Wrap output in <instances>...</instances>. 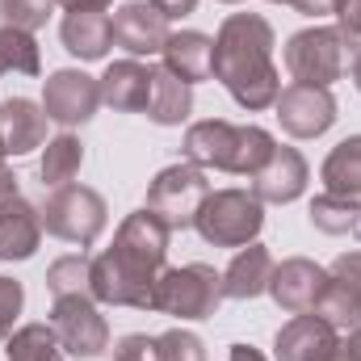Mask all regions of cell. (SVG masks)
Instances as JSON below:
<instances>
[{"label":"cell","mask_w":361,"mask_h":361,"mask_svg":"<svg viewBox=\"0 0 361 361\" xmlns=\"http://www.w3.org/2000/svg\"><path fill=\"white\" fill-rule=\"evenodd\" d=\"M273 25L261 13H231L214 38V80L235 97L240 109H269L281 92L273 68Z\"/></svg>","instance_id":"cell-1"},{"label":"cell","mask_w":361,"mask_h":361,"mask_svg":"<svg viewBox=\"0 0 361 361\" xmlns=\"http://www.w3.org/2000/svg\"><path fill=\"white\" fill-rule=\"evenodd\" d=\"M277 139L265 126H235L223 118H206L193 122L185 130V160L197 169H214V173H235V177H252L265 169V160L273 156Z\"/></svg>","instance_id":"cell-2"},{"label":"cell","mask_w":361,"mask_h":361,"mask_svg":"<svg viewBox=\"0 0 361 361\" xmlns=\"http://www.w3.org/2000/svg\"><path fill=\"white\" fill-rule=\"evenodd\" d=\"M160 265L126 252V248H109L92 261L89 269V294L105 307H135V311H152L156 302V281H160Z\"/></svg>","instance_id":"cell-3"},{"label":"cell","mask_w":361,"mask_h":361,"mask_svg":"<svg viewBox=\"0 0 361 361\" xmlns=\"http://www.w3.org/2000/svg\"><path fill=\"white\" fill-rule=\"evenodd\" d=\"M193 227L210 248H248L265 227V202L252 189H210Z\"/></svg>","instance_id":"cell-4"},{"label":"cell","mask_w":361,"mask_h":361,"mask_svg":"<svg viewBox=\"0 0 361 361\" xmlns=\"http://www.w3.org/2000/svg\"><path fill=\"white\" fill-rule=\"evenodd\" d=\"M345 55H349V42L332 25L298 30V34H290L286 51H281L294 85H315V89H332L345 76Z\"/></svg>","instance_id":"cell-5"},{"label":"cell","mask_w":361,"mask_h":361,"mask_svg":"<svg viewBox=\"0 0 361 361\" xmlns=\"http://www.w3.org/2000/svg\"><path fill=\"white\" fill-rule=\"evenodd\" d=\"M219 302H223V273H214L210 265H180L160 273L152 311L193 324V319H210Z\"/></svg>","instance_id":"cell-6"},{"label":"cell","mask_w":361,"mask_h":361,"mask_svg":"<svg viewBox=\"0 0 361 361\" xmlns=\"http://www.w3.org/2000/svg\"><path fill=\"white\" fill-rule=\"evenodd\" d=\"M38 214H42V231H51L63 244H80V248L97 244V235L109 223L105 197L97 189H89V185H63V189H55Z\"/></svg>","instance_id":"cell-7"},{"label":"cell","mask_w":361,"mask_h":361,"mask_svg":"<svg viewBox=\"0 0 361 361\" xmlns=\"http://www.w3.org/2000/svg\"><path fill=\"white\" fill-rule=\"evenodd\" d=\"M210 197V180H206V169L197 164H169L164 173H156V180L147 185V210L169 227V231H185L193 227L202 202Z\"/></svg>","instance_id":"cell-8"},{"label":"cell","mask_w":361,"mask_h":361,"mask_svg":"<svg viewBox=\"0 0 361 361\" xmlns=\"http://www.w3.org/2000/svg\"><path fill=\"white\" fill-rule=\"evenodd\" d=\"M59 336V349L72 357H101L109 349V324L97 307L92 294H63L51 302V319H47Z\"/></svg>","instance_id":"cell-9"},{"label":"cell","mask_w":361,"mask_h":361,"mask_svg":"<svg viewBox=\"0 0 361 361\" xmlns=\"http://www.w3.org/2000/svg\"><path fill=\"white\" fill-rule=\"evenodd\" d=\"M101 105V85L92 80L89 72L80 68H63V72H51L42 80V109L51 122L59 126H85Z\"/></svg>","instance_id":"cell-10"},{"label":"cell","mask_w":361,"mask_h":361,"mask_svg":"<svg viewBox=\"0 0 361 361\" xmlns=\"http://www.w3.org/2000/svg\"><path fill=\"white\" fill-rule=\"evenodd\" d=\"M273 109H277L281 130L294 139H319L336 122V97L328 89H315V85H286L277 92Z\"/></svg>","instance_id":"cell-11"},{"label":"cell","mask_w":361,"mask_h":361,"mask_svg":"<svg viewBox=\"0 0 361 361\" xmlns=\"http://www.w3.org/2000/svg\"><path fill=\"white\" fill-rule=\"evenodd\" d=\"M109 30H114V47H122L130 59H152V55H160L164 51V42H169V21L147 4V0H130V4H122L114 17H109Z\"/></svg>","instance_id":"cell-12"},{"label":"cell","mask_w":361,"mask_h":361,"mask_svg":"<svg viewBox=\"0 0 361 361\" xmlns=\"http://www.w3.org/2000/svg\"><path fill=\"white\" fill-rule=\"evenodd\" d=\"M324 286H328V269L324 265H315L307 257H290V261L273 265L269 298L286 315H307V311H315Z\"/></svg>","instance_id":"cell-13"},{"label":"cell","mask_w":361,"mask_h":361,"mask_svg":"<svg viewBox=\"0 0 361 361\" xmlns=\"http://www.w3.org/2000/svg\"><path fill=\"white\" fill-rule=\"evenodd\" d=\"M336 349H341V332L328 319H319L315 311L294 315L273 341V357L277 361H332Z\"/></svg>","instance_id":"cell-14"},{"label":"cell","mask_w":361,"mask_h":361,"mask_svg":"<svg viewBox=\"0 0 361 361\" xmlns=\"http://www.w3.org/2000/svg\"><path fill=\"white\" fill-rule=\"evenodd\" d=\"M252 193L261 197V202H277V206H286V202H294V197H302V189H307V160H302V152H294V147H273V156L265 160V169L261 173H252Z\"/></svg>","instance_id":"cell-15"},{"label":"cell","mask_w":361,"mask_h":361,"mask_svg":"<svg viewBox=\"0 0 361 361\" xmlns=\"http://www.w3.org/2000/svg\"><path fill=\"white\" fill-rule=\"evenodd\" d=\"M42 244V214L21 197H0V261H30Z\"/></svg>","instance_id":"cell-16"},{"label":"cell","mask_w":361,"mask_h":361,"mask_svg":"<svg viewBox=\"0 0 361 361\" xmlns=\"http://www.w3.org/2000/svg\"><path fill=\"white\" fill-rule=\"evenodd\" d=\"M47 109L34 105L30 97H8L0 101V143L4 156H25L47 143Z\"/></svg>","instance_id":"cell-17"},{"label":"cell","mask_w":361,"mask_h":361,"mask_svg":"<svg viewBox=\"0 0 361 361\" xmlns=\"http://www.w3.org/2000/svg\"><path fill=\"white\" fill-rule=\"evenodd\" d=\"M164 68L180 76L185 85H202V80H210L214 76V38L210 34H202V30H177V34H169V42H164Z\"/></svg>","instance_id":"cell-18"},{"label":"cell","mask_w":361,"mask_h":361,"mask_svg":"<svg viewBox=\"0 0 361 361\" xmlns=\"http://www.w3.org/2000/svg\"><path fill=\"white\" fill-rule=\"evenodd\" d=\"M97 85H101V101L109 109L139 114V109H147V97H152V68L139 59H118L105 68V76Z\"/></svg>","instance_id":"cell-19"},{"label":"cell","mask_w":361,"mask_h":361,"mask_svg":"<svg viewBox=\"0 0 361 361\" xmlns=\"http://www.w3.org/2000/svg\"><path fill=\"white\" fill-rule=\"evenodd\" d=\"M269 277H273V257L265 244H248L231 257V265L223 269V298H257L269 294Z\"/></svg>","instance_id":"cell-20"},{"label":"cell","mask_w":361,"mask_h":361,"mask_svg":"<svg viewBox=\"0 0 361 361\" xmlns=\"http://www.w3.org/2000/svg\"><path fill=\"white\" fill-rule=\"evenodd\" d=\"M169 235H173V231H169V227L147 210V206H143V210H135V214H126V219L118 223L114 244L164 269V261H169Z\"/></svg>","instance_id":"cell-21"},{"label":"cell","mask_w":361,"mask_h":361,"mask_svg":"<svg viewBox=\"0 0 361 361\" xmlns=\"http://www.w3.org/2000/svg\"><path fill=\"white\" fill-rule=\"evenodd\" d=\"M59 38L68 47V55H76L80 63H97L109 55L114 47V30L105 13H68L59 25Z\"/></svg>","instance_id":"cell-22"},{"label":"cell","mask_w":361,"mask_h":361,"mask_svg":"<svg viewBox=\"0 0 361 361\" xmlns=\"http://www.w3.org/2000/svg\"><path fill=\"white\" fill-rule=\"evenodd\" d=\"M193 114V85H185L169 68H152V97H147V118L156 126H180Z\"/></svg>","instance_id":"cell-23"},{"label":"cell","mask_w":361,"mask_h":361,"mask_svg":"<svg viewBox=\"0 0 361 361\" xmlns=\"http://www.w3.org/2000/svg\"><path fill=\"white\" fill-rule=\"evenodd\" d=\"M319 180H324V193H336V197H353L361 202V135L336 143L319 169Z\"/></svg>","instance_id":"cell-24"},{"label":"cell","mask_w":361,"mask_h":361,"mask_svg":"<svg viewBox=\"0 0 361 361\" xmlns=\"http://www.w3.org/2000/svg\"><path fill=\"white\" fill-rule=\"evenodd\" d=\"M80 164H85V147L76 135H55L47 139V152H42V164H38V177L47 189H63L80 177Z\"/></svg>","instance_id":"cell-25"},{"label":"cell","mask_w":361,"mask_h":361,"mask_svg":"<svg viewBox=\"0 0 361 361\" xmlns=\"http://www.w3.org/2000/svg\"><path fill=\"white\" fill-rule=\"evenodd\" d=\"M307 214H311V227L324 235H353L361 227V206L353 197H336V193H319Z\"/></svg>","instance_id":"cell-26"},{"label":"cell","mask_w":361,"mask_h":361,"mask_svg":"<svg viewBox=\"0 0 361 361\" xmlns=\"http://www.w3.org/2000/svg\"><path fill=\"white\" fill-rule=\"evenodd\" d=\"M4 353H8V361H63L59 336H55L51 324H25V328H17L4 341Z\"/></svg>","instance_id":"cell-27"},{"label":"cell","mask_w":361,"mask_h":361,"mask_svg":"<svg viewBox=\"0 0 361 361\" xmlns=\"http://www.w3.org/2000/svg\"><path fill=\"white\" fill-rule=\"evenodd\" d=\"M0 68L4 72H21V76H38L42 59H38V42L25 30L0 25Z\"/></svg>","instance_id":"cell-28"},{"label":"cell","mask_w":361,"mask_h":361,"mask_svg":"<svg viewBox=\"0 0 361 361\" xmlns=\"http://www.w3.org/2000/svg\"><path fill=\"white\" fill-rule=\"evenodd\" d=\"M315 315L328 319L336 332H353L361 324V302L353 294H345V290L328 277V286H324V294H319V302H315Z\"/></svg>","instance_id":"cell-29"},{"label":"cell","mask_w":361,"mask_h":361,"mask_svg":"<svg viewBox=\"0 0 361 361\" xmlns=\"http://www.w3.org/2000/svg\"><path fill=\"white\" fill-rule=\"evenodd\" d=\"M89 269H92V261L85 257V252L59 257V261L47 269V290H51V298H63V294H89Z\"/></svg>","instance_id":"cell-30"},{"label":"cell","mask_w":361,"mask_h":361,"mask_svg":"<svg viewBox=\"0 0 361 361\" xmlns=\"http://www.w3.org/2000/svg\"><path fill=\"white\" fill-rule=\"evenodd\" d=\"M55 8H59L55 0H0V17H4V25L25 30V34L42 30V25L51 21Z\"/></svg>","instance_id":"cell-31"},{"label":"cell","mask_w":361,"mask_h":361,"mask_svg":"<svg viewBox=\"0 0 361 361\" xmlns=\"http://www.w3.org/2000/svg\"><path fill=\"white\" fill-rule=\"evenodd\" d=\"M156 345H160V361H206L202 336H193L185 328H173V332L156 336Z\"/></svg>","instance_id":"cell-32"},{"label":"cell","mask_w":361,"mask_h":361,"mask_svg":"<svg viewBox=\"0 0 361 361\" xmlns=\"http://www.w3.org/2000/svg\"><path fill=\"white\" fill-rule=\"evenodd\" d=\"M21 307H25V290H21V281L0 277V341L13 336V324H17Z\"/></svg>","instance_id":"cell-33"},{"label":"cell","mask_w":361,"mask_h":361,"mask_svg":"<svg viewBox=\"0 0 361 361\" xmlns=\"http://www.w3.org/2000/svg\"><path fill=\"white\" fill-rule=\"evenodd\" d=\"M328 277H332L345 294H353V298L361 302V252H341V257L332 261Z\"/></svg>","instance_id":"cell-34"},{"label":"cell","mask_w":361,"mask_h":361,"mask_svg":"<svg viewBox=\"0 0 361 361\" xmlns=\"http://www.w3.org/2000/svg\"><path fill=\"white\" fill-rule=\"evenodd\" d=\"M114 361H160V345H156V336H139V332H130V336L118 341Z\"/></svg>","instance_id":"cell-35"},{"label":"cell","mask_w":361,"mask_h":361,"mask_svg":"<svg viewBox=\"0 0 361 361\" xmlns=\"http://www.w3.org/2000/svg\"><path fill=\"white\" fill-rule=\"evenodd\" d=\"M332 17H336V30L345 34V42H357L361 38V0H336Z\"/></svg>","instance_id":"cell-36"},{"label":"cell","mask_w":361,"mask_h":361,"mask_svg":"<svg viewBox=\"0 0 361 361\" xmlns=\"http://www.w3.org/2000/svg\"><path fill=\"white\" fill-rule=\"evenodd\" d=\"M164 21H180V17H189L193 8H197V0H147Z\"/></svg>","instance_id":"cell-37"},{"label":"cell","mask_w":361,"mask_h":361,"mask_svg":"<svg viewBox=\"0 0 361 361\" xmlns=\"http://www.w3.org/2000/svg\"><path fill=\"white\" fill-rule=\"evenodd\" d=\"M59 8H68V13H105L114 0H55Z\"/></svg>","instance_id":"cell-38"},{"label":"cell","mask_w":361,"mask_h":361,"mask_svg":"<svg viewBox=\"0 0 361 361\" xmlns=\"http://www.w3.org/2000/svg\"><path fill=\"white\" fill-rule=\"evenodd\" d=\"M294 8H298L302 17H328V13L336 8V0H294Z\"/></svg>","instance_id":"cell-39"},{"label":"cell","mask_w":361,"mask_h":361,"mask_svg":"<svg viewBox=\"0 0 361 361\" xmlns=\"http://www.w3.org/2000/svg\"><path fill=\"white\" fill-rule=\"evenodd\" d=\"M231 361H265V353L252 345H231Z\"/></svg>","instance_id":"cell-40"},{"label":"cell","mask_w":361,"mask_h":361,"mask_svg":"<svg viewBox=\"0 0 361 361\" xmlns=\"http://www.w3.org/2000/svg\"><path fill=\"white\" fill-rule=\"evenodd\" d=\"M13 193H17V177L8 164H0V197H13Z\"/></svg>","instance_id":"cell-41"},{"label":"cell","mask_w":361,"mask_h":361,"mask_svg":"<svg viewBox=\"0 0 361 361\" xmlns=\"http://www.w3.org/2000/svg\"><path fill=\"white\" fill-rule=\"evenodd\" d=\"M341 345H345V349H349V353L361 361V324L353 328V332H345V341H341Z\"/></svg>","instance_id":"cell-42"},{"label":"cell","mask_w":361,"mask_h":361,"mask_svg":"<svg viewBox=\"0 0 361 361\" xmlns=\"http://www.w3.org/2000/svg\"><path fill=\"white\" fill-rule=\"evenodd\" d=\"M353 85H357V92H361V51L353 55Z\"/></svg>","instance_id":"cell-43"},{"label":"cell","mask_w":361,"mask_h":361,"mask_svg":"<svg viewBox=\"0 0 361 361\" xmlns=\"http://www.w3.org/2000/svg\"><path fill=\"white\" fill-rule=\"evenodd\" d=\"M332 361H357V357H353V353H349V349H345V345H341V349H336V353H332Z\"/></svg>","instance_id":"cell-44"},{"label":"cell","mask_w":361,"mask_h":361,"mask_svg":"<svg viewBox=\"0 0 361 361\" xmlns=\"http://www.w3.org/2000/svg\"><path fill=\"white\" fill-rule=\"evenodd\" d=\"M219 4H244V0H219Z\"/></svg>","instance_id":"cell-45"},{"label":"cell","mask_w":361,"mask_h":361,"mask_svg":"<svg viewBox=\"0 0 361 361\" xmlns=\"http://www.w3.org/2000/svg\"><path fill=\"white\" fill-rule=\"evenodd\" d=\"M273 4H294V0H273Z\"/></svg>","instance_id":"cell-46"},{"label":"cell","mask_w":361,"mask_h":361,"mask_svg":"<svg viewBox=\"0 0 361 361\" xmlns=\"http://www.w3.org/2000/svg\"><path fill=\"white\" fill-rule=\"evenodd\" d=\"M0 164H4V143H0Z\"/></svg>","instance_id":"cell-47"},{"label":"cell","mask_w":361,"mask_h":361,"mask_svg":"<svg viewBox=\"0 0 361 361\" xmlns=\"http://www.w3.org/2000/svg\"><path fill=\"white\" fill-rule=\"evenodd\" d=\"M0 72H4V68H0Z\"/></svg>","instance_id":"cell-48"}]
</instances>
